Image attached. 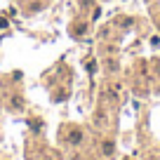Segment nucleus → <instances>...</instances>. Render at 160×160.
Masks as SVG:
<instances>
[{"instance_id": "obj_1", "label": "nucleus", "mask_w": 160, "mask_h": 160, "mask_svg": "<svg viewBox=\"0 0 160 160\" xmlns=\"http://www.w3.org/2000/svg\"><path fill=\"white\" fill-rule=\"evenodd\" d=\"M80 139H82V132H80V130H71V134H68L71 144H80Z\"/></svg>"}, {"instance_id": "obj_2", "label": "nucleus", "mask_w": 160, "mask_h": 160, "mask_svg": "<svg viewBox=\"0 0 160 160\" xmlns=\"http://www.w3.org/2000/svg\"><path fill=\"white\" fill-rule=\"evenodd\" d=\"M104 153H113V144H111V141L104 144Z\"/></svg>"}, {"instance_id": "obj_3", "label": "nucleus", "mask_w": 160, "mask_h": 160, "mask_svg": "<svg viewBox=\"0 0 160 160\" xmlns=\"http://www.w3.org/2000/svg\"><path fill=\"white\" fill-rule=\"evenodd\" d=\"M151 45H153V47L160 45V38H158V35H153V38H151Z\"/></svg>"}]
</instances>
